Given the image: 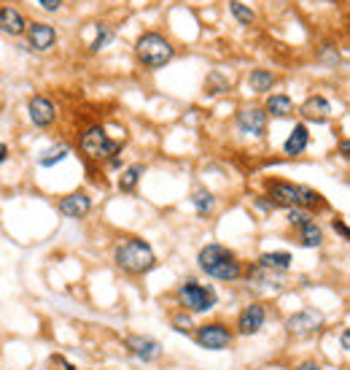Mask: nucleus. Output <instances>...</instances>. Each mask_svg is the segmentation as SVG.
I'll return each mask as SVG.
<instances>
[{"mask_svg": "<svg viewBox=\"0 0 350 370\" xmlns=\"http://www.w3.org/2000/svg\"><path fill=\"white\" fill-rule=\"evenodd\" d=\"M315 219L310 211H305V208H286V222L291 224V227H302L305 222Z\"/></svg>", "mask_w": 350, "mask_h": 370, "instance_id": "nucleus-29", "label": "nucleus"}, {"mask_svg": "<svg viewBox=\"0 0 350 370\" xmlns=\"http://www.w3.org/2000/svg\"><path fill=\"white\" fill-rule=\"evenodd\" d=\"M143 173H146V165L143 163H135L130 165V168H124L121 170L119 181H116V187H119V192L130 195L137 190V184H140V178H143Z\"/></svg>", "mask_w": 350, "mask_h": 370, "instance_id": "nucleus-22", "label": "nucleus"}, {"mask_svg": "<svg viewBox=\"0 0 350 370\" xmlns=\"http://www.w3.org/2000/svg\"><path fill=\"white\" fill-rule=\"evenodd\" d=\"M264 322H267V308H264L261 303H248L240 314H237V325H235V327H237V335L251 338L256 332H261Z\"/></svg>", "mask_w": 350, "mask_h": 370, "instance_id": "nucleus-14", "label": "nucleus"}, {"mask_svg": "<svg viewBox=\"0 0 350 370\" xmlns=\"http://www.w3.org/2000/svg\"><path fill=\"white\" fill-rule=\"evenodd\" d=\"M267 111L261 106H242L237 111V130L242 136H254V138H264L267 136Z\"/></svg>", "mask_w": 350, "mask_h": 370, "instance_id": "nucleus-11", "label": "nucleus"}, {"mask_svg": "<svg viewBox=\"0 0 350 370\" xmlns=\"http://www.w3.org/2000/svg\"><path fill=\"white\" fill-rule=\"evenodd\" d=\"M318 57H321L323 62L329 65V68H337V62H339V52H334V46H329V43L323 46L321 55H318Z\"/></svg>", "mask_w": 350, "mask_h": 370, "instance_id": "nucleus-31", "label": "nucleus"}, {"mask_svg": "<svg viewBox=\"0 0 350 370\" xmlns=\"http://www.w3.org/2000/svg\"><path fill=\"white\" fill-rule=\"evenodd\" d=\"M121 146H124V141L108 136L103 124L86 127L79 138V149L84 151L89 160H97V163H100V160H111L113 154H121Z\"/></svg>", "mask_w": 350, "mask_h": 370, "instance_id": "nucleus-6", "label": "nucleus"}, {"mask_svg": "<svg viewBox=\"0 0 350 370\" xmlns=\"http://www.w3.org/2000/svg\"><path fill=\"white\" fill-rule=\"evenodd\" d=\"M310 146V127L305 122H296L294 130L288 133V138L283 141V154L286 157H299L305 154Z\"/></svg>", "mask_w": 350, "mask_h": 370, "instance_id": "nucleus-18", "label": "nucleus"}, {"mask_svg": "<svg viewBox=\"0 0 350 370\" xmlns=\"http://www.w3.org/2000/svg\"><path fill=\"white\" fill-rule=\"evenodd\" d=\"M52 365H60L62 370H76V365H70V362H67V359H65L62 354H54V357H52Z\"/></svg>", "mask_w": 350, "mask_h": 370, "instance_id": "nucleus-35", "label": "nucleus"}, {"mask_svg": "<svg viewBox=\"0 0 350 370\" xmlns=\"http://www.w3.org/2000/svg\"><path fill=\"white\" fill-rule=\"evenodd\" d=\"M135 60L146 70H162L175 60V46L159 30H146L135 41Z\"/></svg>", "mask_w": 350, "mask_h": 370, "instance_id": "nucleus-4", "label": "nucleus"}, {"mask_svg": "<svg viewBox=\"0 0 350 370\" xmlns=\"http://www.w3.org/2000/svg\"><path fill=\"white\" fill-rule=\"evenodd\" d=\"M27 19L25 11L22 9H16V6H9V3H3L0 6V33L3 36H11V38H22L27 30Z\"/></svg>", "mask_w": 350, "mask_h": 370, "instance_id": "nucleus-16", "label": "nucleus"}, {"mask_svg": "<svg viewBox=\"0 0 350 370\" xmlns=\"http://www.w3.org/2000/svg\"><path fill=\"white\" fill-rule=\"evenodd\" d=\"M43 11H49V14H57V11H62L65 9V3L62 0H35Z\"/></svg>", "mask_w": 350, "mask_h": 370, "instance_id": "nucleus-32", "label": "nucleus"}, {"mask_svg": "<svg viewBox=\"0 0 350 370\" xmlns=\"http://www.w3.org/2000/svg\"><path fill=\"white\" fill-rule=\"evenodd\" d=\"M113 38H116V28L108 25V22H97V33H94L92 43H89V52H103Z\"/></svg>", "mask_w": 350, "mask_h": 370, "instance_id": "nucleus-27", "label": "nucleus"}, {"mask_svg": "<svg viewBox=\"0 0 350 370\" xmlns=\"http://www.w3.org/2000/svg\"><path fill=\"white\" fill-rule=\"evenodd\" d=\"M339 346H342V352H350V330H342V335H339Z\"/></svg>", "mask_w": 350, "mask_h": 370, "instance_id": "nucleus-37", "label": "nucleus"}, {"mask_svg": "<svg viewBox=\"0 0 350 370\" xmlns=\"http://www.w3.org/2000/svg\"><path fill=\"white\" fill-rule=\"evenodd\" d=\"M296 230H299V244H302L305 249H321L323 246V227L315 219L305 222V224L296 227Z\"/></svg>", "mask_w": 350, "mask_h": 370, "instance_id": "nucleus-23", "label": "nucleus"}, {"mask_svg": "<svg viewBox=\"0 0 350 370\" xmlns=\"http://www.w3.org/2000/svg\"><path fill=\"white\" fill-rule=\"evenodd\" d=\"M170 325H173V330H178V332H188V330L194 327V325H191V314L184 311V308L170 316Z\"/></svg>", "mask_w": 350, "mask_h": 370, "instance_id": "nucleus-30", "label": "nucleus"}, {"mask_svg": "<svg viewBox=\"0 0 350 370\" xmlns=\"http://www.w3.org/2000/svg\"><path fill=\"white\" fill-rule=\"evenodd\" d=\"M57 211L65 217V219H84L89 211H92V195L86 190H76V192L65 195L60 203H57Z\"/></svg>", "mask_w": 350, "mask_h": 370, "instance_id": "nucleus-15", "label": "nucleus"}, {"mask_svg": "<svg viewBox=\"0 0 350 370\" xmlns=\"http://www.w3.org/2000/svg\"><path fill=\"white\" fill-rule=\"evenodd\" d=\"M0 82H3V79H0Z\"/></svg>", "mask_w": 350, "mask_h": 370, "instance_id": "nucleus-40", "label": "nucleus"}, {"mask_svg": "<svg viewBox=\"0 0 350 370\" xmlns=\"http://www.w3.org/2000/svg\"><path fill=\"white\" fill-rule=\"evenodd\" d=\"M245 278H248V284L259 292H278V289L286 287V273L283 271H272V268H264V265H259L254 262L248 271H242Z\"/></svg>", "mask_w": 350, "mask_h": 370, "instance_id": "nucleus-10", "label": "nucleus"}, {"mask_svg": "<svg viewBox=\"0 0 350 370\" xmlns=\"http://www.w3.org/2000/svg\"><path fill=\"white\" fill-rule=\"evenodd\" d=\"M275 84H278V76L267 68H254L248 73V87H251V92H256V95H269Z\"/></svg>", "mask_w": 350, "mask_h": 370, "instance_id": "nucleus-20", "label": "nucleus"}, {"mask_svg": "<svg viewBox=\"0 0 350 370\" xmlns=\"http://www.w3.org/2000/svg\"><path fill=\"white\" fill-rule=\"evenodd\" d=\"M254 206L259 208V211H264V214H272V211H275V203L269 200L267 195H256V197H254Z\"/></svg>", "mask_w": 350, "mask_h": 370, "instance_id": "nucleus-33", "label": "nucleus"}, {"mask_svg": "<svg viewBox=\"0 0 350 370\" xmlns=\"http://www.w3.org/2000/svg\"><path fill=\"white\" fill-rule=\"evenodd\" d=\"M291 262H294V257H291L288 251H264V254L259 257V265L272 268V271H283V273L291 268Z\"/></svg>", "mask_w": 350, "mask_h": 370, "instance_id": "nucleus-24", "label": "nucleus"}, {"mask_svg": "<svg viewBox=\"0 0 350 370\" xmlns=\"http://www.w3.org/2000/svg\"><path fill=\"white\" fill-rule=\"evenodd\" d=\"M197 265H200V271L208 278H215V281H237L242 276V262L237 260V254L232 251V249L221 246V244H208V246L200 249V254H197Z\"/></svg>", "mask_w": 350, "mask_h": 370, "instance_id": "nucleus-1", "label": "nucleus"}, {"mask_svg": "<svg viewBox=\"0 0 350 370\" xmlns=\"http://www.w3.org/2000/svg\"><path fill=\"white\" fill-rule=\"evenodd\" d=\"M296 370H323V368L315 362V359H305V362H299V365H296Z\"/></svg>", "mask_w": 350, "mask_h": 370, "instance_id": "nucleus-36", "label": "nucleus"}, {"mask_svg": "<svg viewBox=\"0 0 350 370\" xmlns=\"http://www.w3.org/2000/svg\"><path fill=\"white\" fill-rule=\"evenodd\" d=\"M67 157H70V146L67 143H57V146H52V149H46L40 154L38 165L40 168H54V165L65 163Z\"/></svg>", "mask_w": 350, "mask_h": 370, "instance_id": "nucleus-26", "label": "nucleus"}, {"mask_svg": "<svg viewBox=\"0 0 350 370\" xmlns=\"http://www.w3.org/2000/svg\"><path fill=\"white\" fill-rule=\"evenodd\" d=\"M9 151H11L9 149V143H3V141H0V165L9 160Z\"/></svg>", "mask_w": 350, "mask_h": 370, "instance_id": "nucleus-38", "label": "nucleus"}, {"mask_svg": "<svg viewBox=\"0 0 350 370\" xmlns=\"http://www.w3.org/2000/svg\"><path fill=\"white\" fill-rule=\"evenodd\" d=\"M229 14L235 16V22L242 25V28L256 25V11L251 9V6H245L242 0H229Z\"/></svg>", "mask_w": 350, "mask_h": 370, "instance_id": "nucleus-25", "label": "nucleus"}, {"mask_svg": "<svg viewBox=\"0 0 350 370\" xmlns=\"http://www.w3.org/2000/svg\"><path fill=\"white\" fill-rule=\"evenodd\" d=\"M191 206L197 211V217L208 219L215 211V195L210 192L208 187H194V190H191Z\"/></svg>", "mask_w": 350, "mask_h": 370, "instance_id": "nucleus-21", "label": "nucleus"}, {"mask_svg": "<svg viewBox=\"0 0 350 370\" xmlns=\"http://www.w3.org/2000/svg\"><path fill=\"white\" fill-rule=\"evenodd\" d=\"M175 298H178V305L188 314H208L218 305V292L210 284H200L194 278H186L178 287Z\"/></svg>", "mask_w": 350, "mask_h": 370, "instance_id": "nucleus-5", "label": "nucleus"}, {"mask_svg": "<svg viewBox=\"0 0 350 370\" xmlns=\"http://www.w3.org/2000/svg\"><path fill=\"white\" fill-rule=\"evenodd\" d=\"M323 330V314L315 308H302L286 319V332L294 338H310Z\"/></svg>", "mask_w": 350, "mask_h": 370, "instance_id": "nucleus-8", "label": "nucleus"}, {"mask_svg": "<svg viewBox=\"0 0 350 370\" xmlns=\"http://www.w3.org/2000/svg\"><path fill=\"white\" fill-rule=\"evenodd\" d=\"M229 87H232V82H229L227 76L221 73V70H213L208 79H205V92L208 95H218V92H229Z\"/></svg>", "mask_w": 350, "mask_h": 370, "instance_id": "nucleus-28", "label": "nucleus"}, {"mask_svg": "<svg viewBox=\"0 0 350 370\" xmlns=\"http://www.w3.org/2000/svg\"><path fill=\"white\" fill-rule=\"evenodd\" d=\"M113 262L121 273L127 276H146L157 268V254L154 246L143 238H124L113 249Z\"/></svg>", "mask_w": 350, "mask_h": 370, "instance_id": "nucleus-3", "label": "nucleus"}, {"mask_svg": "<svg viewBox=\"0 0 350 370\" xmlns=\"http://www.w3.org/2000/svg\"><path fill=\"white\" fill-rule=\"evenodd\" d=\"M332 227H334V233L339 235V238H342V241H348V238H350L348 222H345V219H339V217H337V219L332 222Z\"/></svg>", "mask_w": 350, "mask_h": 370, "instance_id": "nucleus-34", "label": "nucleus"}, {"mask_svg": "<svg viewBox=\"0 0 350 370\" xmlns=\"http://www.w3.org/2000/svg\"><path fill=\"white\" fill-rule=\"evenodd\" d=\"M57 114H60V109H57V103H54L52 97L33 95L27 100V116H30V122L35 124V127H40V130L52 127V124L57 122Z\"/></svg>", "mask_w": 350, "mask_h": 370, "instance_id": "nucleus-12", "label": "nucleus"}, {"mask_svg": "<svg viewBox=\"0 0 350 370\" xmlns=\"http://www.w3.org/2000/svg\"><path fill=\"white\" fill-rule=\"evenodd\" d=\"M299 116H302L305 122L323 124L329 116H332V103H329L323 95H310L307 100L299 106Z\"/></svg>", "mask_w": 350, "mask_h": 370, "instance_id": "nucleus-17", "label": "nucleus"}, {"mask_svg": "<svg viewBox=\"0 0 350 370\" xmlns=\"http://www.w3.org/2000/svg\"><path fill=\"white\" fill-rule=\"evenodd\" d=\"M25 41L30 52H38V55L52 52L57 46V28L49 25V22H27Z\"/></svg>", "mask_w": 350, "mask_h": 370, "instance_id": "nucleus-9", "label": "nucleus"}, {"mask_svg": "<svg viewBox=\"0 0 350 370\" xmlns=\"http://www.w3.org/2000/svg\"><path fill=\"white\" fill-rule=\"evenodd\" d=\"M267 197L275 203V208H305L312 214V208H323L326 200L318 190L302 187L294 181H283V178H269L267 181Z\"/></svg>", "mask_w": 350, "mask_h": 370, "instance_id": "nucleus-2", "label": "nucleus"}, {"mask_svg": "<svg viewBox=\"0 0 350 370\" xmlns=\"http://www.w3.org/2000/svg\"><path fill=\"white\" fill-rule=\"evenodd\" d=\"M339 151H342V157H345V160H348V141H342V143H339Z\"/></svg>", "mask_w": 350, "mask_h": 370, "instance_id": "nucleus-39", "label": "nucleus"}, {"mask_svg": "<svg viewBox=\"0 0 350 370\" xmlns=\"http://www.w3.org/2000/svg\"><path fill=\"white\" fill-rule=\"evenodd\" d=\"M194 341L200 349H208V352H224L235 341V332L224 322H208L194 330Z\"/></svg>", "mask_w": 350, "mask_h": 370, "instance_id": "nucleus-7", "label": "nucleus"}, {"mask_svg": "<svg viewBox=\"0 0 350 370\" xmlns=\"http://www.w3.org/2000/svg\"><path fill=\"white\" fill-rule=\"evenodd\" d=\"M264 111H267V116H272V119H288V116H294V100L286 95V92H269Z\"/></svg>", "mask_w": 350, "mask_h": 370, "instance_id": "nucleus-19", "label": "nucleus"}, {"mask_svg": "<svg viewBox=\"0 0 350 370\" xmlns=\"http://www.w3.org/2000/svg\"><path fill=\"white\" fill-rule=\"evenodd\" d=\"M124 349H127L137 362H143V365L159 359L162 354V343L157 341V338H151V335H127V338H124Z\"/></svg>", "mask_w": 350, "mask_h": 370, "instance_id": "nucleus-13", "label": "nucleus"}]
</instances>
